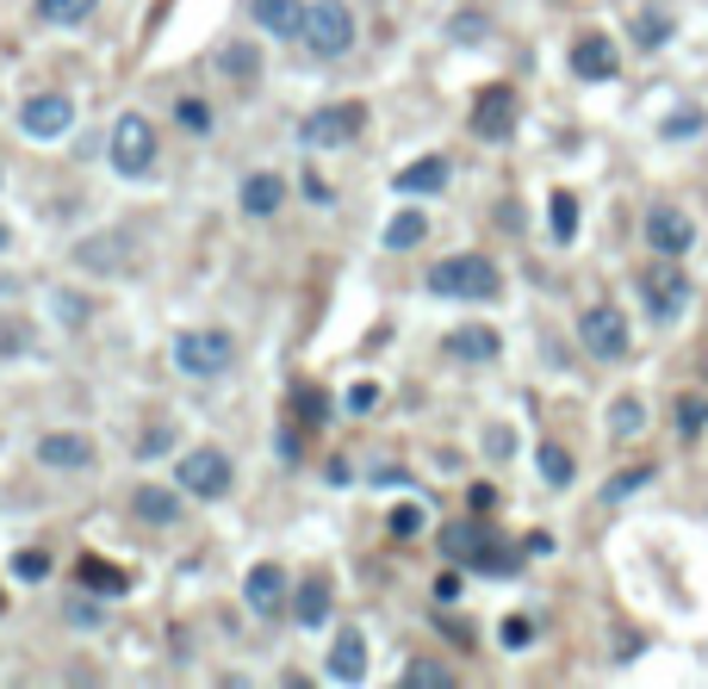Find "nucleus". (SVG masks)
I'll return each mask as SVG.
<instances>
[{
    "instance_id": "72a5a7b5",
    "label": "nucleus",
    "mask_w": 708,
    "mask_h": 689,
    "mask_svg": "<svg viewBox=\"0 0 708 689\" xmlns=\"http://www.w3.org/2000/svg\"><path fill=\"white\" fill-rule=\"evenodd\" d=\"M13 578H19V584H44V578H50V553H38V547L13 553Z\"/></svg>"
},
{
    "instance_id": "473e14b6",
    "label": "nucleus",
    "mask_w": 708,
    "mask_h": 689,
    "mask_svg": "<svg viewBox=\"0 0 708 689\" xmlns=\"http://www.w3.org/2000/svg\"><path fill=\"white\" fill-rule=\"evenodd\" d=\"M168 448H174V423H168V417H162V423H150L137 435V460H162Z\"/></svg>"
},
{
    "instance_id": "c85d7f7f",
    "label": "nucleus",
    "mask_w": 708,
    "mask_h": 689,
    "mask_svg": "<svg viewBox=\"0 0 708 689\" xmlns=\"http://www.w3.org/2000/svg\"><path fill=\"white\" fill-rule=\"evenodd\" d=\"M81 584H88V590H100V596H119L131 578H125V572H112V565H100L94 553H88V559H81Z\"/></svg>"
},
{
    "instance_id": "20e7f679",
    "label": "nucleus",
    "mask_w": 708,
    "mask_h": 689,
    "mask_svg": "<svg viewBox=\"0 0 708 689\" xmlns=\"http://www.w3.org/2000/svg\"><path fill=\"white\" fill-rule=\"evenodd\" d=\"M230 361H236L230 329H187V336H174V367L187 379H224Z\"/></svg>"
},
{
    "instance_id": "7c9ffc66",
    "label": "nucleus",
    "mask_w": 708,
    "mask_h": 689,
    "mask_svg": "<svg viewBox=\"0 0 708 689\" xmlns=\"http://www.w3.org/2000/svg\"><path fill=\"white\" fill-rule=\"evenodd\" d=\"M677 429H684V441H696L708 429V398L702 392H684V398H677Z\"/></svg>"
},
{
    "instance_id": "f03ea898",
    "label": "nucleus",
    "mask_w": 708,
    "mask_h": 689,
    "mask_svg": "<svg viewBox=\"0 0 708 689\" xmlns=\"http://www.w3.org/2000/svg\"><path fill=\"white\" fill-rule=\"evenodd\" d=\"M441 553L472 565V572H491V578H510V572H516V559L491 541L485 522H448V528H441Z\"/></svg>"
},
{
    "instance_id": "9d476101",
    "label": "nucleus",
    "mask_w": 708,
    "mask_h": 689,
    "mask_svg": "<svg viewBox=\"0 0 708 689\" xmlns=\"http://www.w3.org/2000/svg\"><path fill=\"white\" fill-rule=\"evenodd\" d=\"M69 125H75L69 94H32V100H25V112H19V131H25V137H38V143H57Z\"/></svg>"
},
{
    "instance_id": "c9c22d12",
    "label": "nucleus",
    "mask_w": 708,
    "mask_h": 689,
    "mask_svg": "<svg viewBox=\"0 0 708 689\" xmlns=\"http://www.w3.org/2000/svg\"><path fill=\"white\" fill-rule=\"evenodd\" d=\"M174 119H181V125L193 131V137H205V131H212V106H205V100H174Z\"/></svg>"
},
{
    "instance_id": "2f4dec72",
    "label": "nucleus",
    "mask_w": 708,
    "mask_h": 689,
    "mask_svg": "<svg viewBox=\"0 0 708 689\" xmlns=\"http://www.w3.org/2000/svg\"><path fill=\"white\" fill-rule=\"evenodd\" d=\"M553 243H572V236H578V199H572V193H553Z\"/></svg>"
},
{
    "instance_id": "a18cd8bd",
    "label": "nucleus",
    "mask_w": 708,
    "mask_h": 689,
    "mask_svg": "<svg viewBox=\"0 0 708 689\" xmlns=\"http://www.w3.org/2000/svg\"><path fill=\"white\" fill-rule=\"evenodd\" d=\"M373 404H379V385H367V379H361V385L348 392V410H355V417H367Z\"/></svg>"
},
{
    "instance_id": "a878e982",
    "label": "nucleus",
    "mask_w": 708,
    "mask_h": 689,
    "mask_svg": "<svg viewBox=\"0 0 708 689\" xmlns=\"http://www.w3.org/2000/svg\"><path fill=\"white\" fill-rule=\"evenodd\" d=\"M423 236H429V218H423V212H398V218L386 224V249H417Z\"/></svg>"
},
{
    "instance_id": "c03bdc74",
    "label": "nucleus",
    "mask_w": 708,
    "mask_h": 689,
    "mask_svg": "<svg viewBox=\"0 0 708 689\" xmlns=\"http://www.w3.org/2000/svg\"><path fill=\"white\" fill-rule=\"evenodd\" d=\"M299 417H305V423H324V417H330L324 392H311V385H305V392H299Z\"/></svg>"
},
{
    "instance_id": "412c9836",
    "label": "nucleus",
    "mask_w": 708,
    "mask_h": 689,
    "mask_svg": "<svg viewBox=\"0 0 708 689\" xmlns=\"http://www.w3.org/2000/svg\"><path fill=\"white\" fill-rule=\"evenodd\" d=\"M448 174H454V168H448V156H423V162H410V168H398L392 187L398 193H441V187H448Z\"/></svg>"
},
{
    "instance_id": "37998d69",
    "label": "nucleus",
    "mask_w": 708,
    "mask_h": 689,
    "mask_svg": "<svg viewBox=\"0 0 708 689\" xmlns=\"http://www.w3.org/2000/svg\"><path fill=\"white\" fill-rule=\"evenodd\" d=\"M696 131H702V112H696V106H684V112L671 119V125H665V137H696Z\"/></svg>"
},
{
    "instance_id": "2eb2a0df",
    "label": "nucleus",
    "mask_w": 708,
    "mask_h": 689,
    "mask_svg": "<svg viewBox=\"0 0 708 689\" xmlns=\"http://www.w3.org/2000/svg\"><path fill=\"white\" fill-rule=\"evenodd\" d=\"M572 69H578V81H615V69H622V56H615V38L584 32L578 44H572Z\"/></svg>"
},
{
    "instance_id": "4be33fe9",
    "label": "nucleus",
    "mask_w": 708,
    "mask_h": 689,
    "mask_svg": "<svg viewBox=\"0 0 708 689\" xmlns=\"http://www.w3.org/2000/svg\"><path fill=\"white\" fill-rule=\"evenodd\" d=\"M131 510H137V522H150V528H168V522L181 516V497H174L168 485H137Z\"/></svg>"
},
{
    "instance_id": "79ce46f5",
    "label": "nucleus",
    "mask_w": 708,
    "mask_h": 689,
    "mask_svg": "<svg viewBox=\"0 0 708 689\" xmlns=\"http://www.w3.org/2000/svg\"><path fill=\"white\" fill-rule=\"evenodd\" d=\"M100 621H106V609H100V603H81V596L69 603V627H100Z\"/></svg>"
},
{
    "instance_id": "ddd939ff",
    "label": "nucleus",
    "mask_w": 708,
    "mask_h": 689,
    "mask_svg": "<svg viewBox=\"0 0 708 689\" xmlns=\"http://www.w3.org/2000/svg\"><path fill=\"white\" fill-rule=\"evenodd\" d=\"M472 137H485V143L516 137V94H510V88H485V94H479V106H472Z\"/></svg>"
},
{
    "instance_id": "b1692460",
    "label": "nucleus",
    "mask_w": 708,
    "mask_h": 689,
    "mask_svg": "<svg viewBox=\"0 0 708 689\" xmlns=\"http://www.w3.org/2000/svg\"><path fill=\"white\" fill-rule=\"evenodd\" d=\"M218 69H224V81H236V88H255V81H261V50L230 44V50L218 56Z\"/></svg>"
},
{
    "instance_id": "e433bc0d",
    "label": "nucleus",
    "mask_w": 708,
    "mask_h": 689,
    "mask_svg": "<svg viewBox=\"0 0 708 689\" xmlns=\"http://www.w3.org/2000/svg\"><path fill=\"white\" fill-rule=\"evenodd\" d=\"M646 479H653V466H634V472H622V479H609V485H603V503H622L628 491H640Z\"/></svg>"
},
{
    "instance_id": "7ed1b4c3",
    "label": "nucleus",
    "mask_w": 708,
    "mask_h": 689,
    "mask_svg": "<svg viewBox=\"0 0 708 689\" xmlns=\"http://www.w3.org/2000/svg\"><path fill=\"white\" fill-rule=\"evenodd\" d=\"M299 44L311 50L317 63H336V56H348V50H355V13H348L342 0H317V7H305Z\"/></svg>"
},
{
    "instance_id": "cd10ccee",
    "label": "nucleus",
    "mask_w": 708,
    "mask_h": 689,
    "mask_svg": "<svg viewBox=\"0 0 708 689\" xmlns=\"http://www.w3.org/2000/svg\"><path fill=\"white\" fill-rule=\"evenodd\" d=\"M640 429H646V404H640V398H622V404L609 410V435L615 441H634Z\"/></svg>"
},
{
    "instance_id": "a19ab883",
    "label": "nucleus",
    "mask_w": 708,
    "mask_h": 689,
    "mask_svg": "<svg viewBox=\"0 0 708 689\" xmlns=\"http://www.w3.org/2000/svg\"><path fill=\"white\" fill-rule=\"evenodd\" d=\"M57 317H63L69 329H81V323H88V305H81L75 292H57Z\"/></svg>"
},
{
    "instance_id": "0eeeda50",
    "label": "nucleus",
    "mask_w": 708,
    "mask_h": 689,
    "mask_svg": "<svg viewBox=\"0 0 708 689\" xmlns=\"http://www.w3.org/2000/svg\"><path fill=\"white\" fill-rule=\"evenodd\" d=\"M640 292H646V311L659 317V323H677V317L690 311V274L677 267V255H659V267H646Z\"/></svg>"
},
{
    "instance_id": "5701e85b",
    "label": "nucleus",
    "mask_w": 708,
    "mask_h": 689,
    "mask_svg": "<svg viewBox=\"0 0 708 689\" xmlns=\"http://www.w3.org/2000/svg\"><path fill=\"white\" fill-rule=\"evenodd\" d=\"M131 255V236H100V243H81V267H94V274H119Z\"/></svg>"
},
{
    "instance_id": "f704fd0d",
    "label": "nucleus",
    "mask_w": 708,
    "mask_h": 689,
    "mask_svg": "<svg viewBox=\"0 0 708 689\" xmlns=\"http://www.w3.org/2000/svg\"><path fill=\"white\" fill-rule=\"evenodd\" d=\"M634 38H640V44H659V38H671V19H665L659 7H640V13H634Z\"/></svg>"
},
{
    "instance_id": "4c0bfd02",
    "label": "nucleus",
    "mask_w": 708,
    "mask_h": 689,
    "mask_svg": "<svg viewBox=\"0 0 708 689\" xmlns=\"http://www.w3.org/2000/svg\"><path fill=\"white\" fill-rule=\"evenodd\" d=\"M25 342H32V329L19 323V317H7L0 323V354H25Z\"/></svg>"
},
{
    "instance_id": "4468645a",
    "label": "nucleus",
    "mask_w": 708,
    "mask_h": 689,
    "mask_svg": "<svg viewBox=\"0 0 708 689\" xmlns=\"http://www.w3.org/2000/svg\"><path fill=\"white\" fill-rule=\"evenodd\" d=\"M646 243H653V255H684L696 243V224L671 205H659V212H646Z\"/></svg>"
},
{
    "instance_id": "a211bd4d",
    "label": "nucleus",
    "mask_w": 708,
    "mask_h": 689,
    "mask_svg": "<svg viewBox=\"0 0 708 689\" xmlns=\"http://www.w3.org/2000/svg\"><path fill=\"white\" fill-rule=\"evenodd\" d=\"M330 683H361L367 677V640H361V627H342L336 634V646H330Z\"/></svg>"
},
{
    "instance_id": "f3484780",
    "label": "nucleus",
    "mask_w": 708,
    "mask_h": 689,
    "mask_svg": "<svg viewBox=\"0 0 708 689\" xmlns=\"http://www.w3.org/2000/svg\"><path fill=\"white\" fill-rule=\"evenodd\" d=\"M448 361H472V367H485V361H497L504 354V342H497V329H485V323H466V329H454L448 336Z\"/></svg>"
},
{
    "instance_id": "ea45409f",
    "label": "nucleus",
    "mask_w": 708,
    "mask_h": 689,
    "mask_svg": "<svg viewBox=\"0 0 708 689\" xmlns=\"http://www.w3.org/2000/svg\"><path fill=\"white\" fill-rule=\"evenodd\" d=\"M529 640H535V621H529V615H510V621H504V646L516 652V646H529Z\"/></svg>"
},
{
    "instance_id": "58836bf2",
    "label": "nucleus",
    "mask_w": 708,
    "mask_h": 689,
    "mask_svg": "<svg viewBox=\"0 0 708 689\" xmlns=\"http://www.w3.org/2000/svg\"><path fill=\"white\" fill-rule=\"evenodd\" d=\"M423 528V503H404V510H392V534L404 541V534H417Z\"/></svg>"
},
{
    "instance_id": "1a4fd4ad",
    "label": "nucleus",
    "mask_w": 708,
    "mask_h": 689,
    "mask_svg": "<svg viewBox=\"0 0 708 689\" xmlns=\"http://www.w3.org/2000/svg\"><path fill=\"white\" fill-rule=\"evenodd\" d=\"M578 336L597 361H622V354H628V317L615 311V305H591V311L578 317Z\"/></svg>"
},
{
    "instance_id": "39448f33",
    "label": "nucleus",
    "mask_w": 708,
    "mask_h": 689,
    "mask_svg": "<svg viewBox=\"0 0 708 689\" xmlns=\"http://www.w3.org/2000/svg\"><path fill=\"white\" fill-rule=\"evenodd\" d=\"M174 485L187 491V497L218 503V497H230L236 466H230V454H224V448H193V454L174 460Z\"/></svg>"
},
{
    "instance_id": "c756f323",
    "label": "nucleus",
    "mask_w": 708,
    "mask_h": 689,
    "mask_svg": "<svg viewBox=\"0 0 708 689\" xmlns=\"http://www.w3.org/2000/svg\"><path fill=\"white\" fill-rule=\"evenodd\" d=\"M448 683H454L448 665H429V658H410L404 665V689H448Z\"/></svg>"
},
{
    "instance_id": "6ab92c4d",
    "label": "nucleus",
    "mask_w": 708,
    "mask_h": 689,
    "mask_svg": "<svg viewBox=\"0 0 708 689\" xmlns=\"http://www.w3.org/2000/svg\"><path fill=\"white\" fill-rule=\"evenodd\" d=\"M249 13H255V25L268 38H299L305 32V7L299 0H249Z\"/></svg>"
},
{
    "instance_id": "dca6fc26",
    "label": "nucleus",
    "mask_w": 708,
    "mask_h": 689,
    "mask_svg": "<svg viewBox=\"0 0 708 689\" xmlns=\"http://www.w3.org/2000/svg\"><path fill=\"white\" fill-rule=\"evenodd\" d=\"M236 205H243L249 218H274V212L286 205V181H280V174H268V168L243 174V187H236Z\"/></svg>"
},
{
    "instance_id": "423d86ee",
    "label": "nucleus",
    "mask_w": 708,
    "mask_h": 689,
    "mask_svg": "<svg viewBox=\"0 0 708 689\" xmlns=\"http://www.w3.org/2000/svg\"><path fill=\"white\" fill-rule=\"evenodd\" d=\"M112 168L125 181H143L156 168V125L143 112H119V125H112Z\"/></svg>"
},
{
    "instance_id": "f257e3e1",
    "label": "nucleus",
    "mask_w": 708,
    "mask_h": 689,
    "mask_svg": "<svg viewBox=\"0 0 708 689\" xmlns=\"http://www.w3.org/2000/svg\"><path fill=\"white\" fill-rule=\"evenodd\" d=\"M429 292L435 298H466V305H491L504 292V274L485 255H448V261L429 267Z\"/></svg>"
},
{
    "instance_id": "bb28decb",
    "label": "nucleus",
    "mask_w": 708,
    "mask_h": 689,
    "mask_svg": "<svg viewBox=\"0 0 708 689\" xmlns=\"http://www.w3.org/2000/svg\"><path fill=\"white\" fill-rule=\"evenodd\" d=\"M541 479H547V485L553 491H560V485H572V479H578V466H572V454H566V448H560V441H547V448H541Z\"/></svg>"
},
{
    "instance_id": "6e6552de",
    "label": "nucleus",
    "mask_w": 708,
    "mask_h": 689,
    "mask_svg": "<svg viewBox=\"0 0 708 689\" xmlns=\"http://www.w3.org/2000/svg\"><path fill=\"white\" fill-rule=\"evenodd\" d=\"M367 125V106L361 100H342V106H317L311 119L299 125V143L305 150H342V143H355Z\"/></svg>"
},
{
    "instance_id": "aec40b11",
    "label": "nucleus",
    "mask_w": 708,
    "mask_h": 689,
    "mask_svg": "<svg viewBox=\"0 0 708 689\" xmlns=\"http://www.w3.org/2000/svg\"><path fill=\"white\" fill-rule=\"evenodd\" d=\"M293 615H299V627H324V621H330V578H324V572H311V578L293 590Z\"/></svg>"
},
{
    "instance_id": "f8f14e48",
    "label": "nucleus",
    "mask_w": 708,
    "mask_h": 689,
    "mask_svg": "<svg viewBox=\"0 0 708 689\" xmlns=\"http://www.w3.org/2000/svg\"><path fill=\"white\" fill-rule=\"evenodd\" d=\"M286 596H293V578H286V565H274V559L249 565V578H243V603H249L255 615H280V609H286Z\"/></svg>"
},
{
    "instance_id": "49530a36",
    "label": "nucleus",
    "mask_w": 708,
    "mask_h": 689,
    "mask_svg": "<svg viewBox=\"0 0 708 689\" xmlns=\"http://www.w3.org/2000/svg\"><path fill=\"white\" fill-rule=\"evenodd\" d=\"M0 615H7V596H0Z\"/></svg>"
},
{
    "instance_id": "393cba45",
    "label": "nucleus",
    "mask_w": 708,
    "mask_h": 689,
    "mask_svg": "<svg viewBox=\"0 0 708 689\" xmlns=\"http://www.w3.org/2000/svg\"><path fill=\"white\" fill-rule=\"evenodd\" d=\"M100 0H38V19L44 25H88Z\"/></svg>"
},
{
    "instance_id": "9b49d317",
    "label": "nucleus",
    "mask_w": 708,
    "mask_h": 689,
    "mask_svg": "<svg viewBox=\"0 0 708 689\" xmlns=\"http://www.w3.org/2000/svg\"><path fill=\"white\" fill-rule=\"evenodd\" d=\"M38 460H44L50 472H81L100 460V448H94V435H81V429H57V435H38Z\"/></svg>"
}]
</instances>
